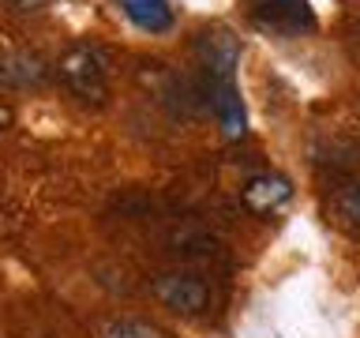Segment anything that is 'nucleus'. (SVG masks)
I'll use <instances>...</instances> for the list:
<instances>
[{
  "mask_svg": "<svg viewBox=\"0 0 360 338\" xmlns=\"http://www.w3.org/2000/svg\"><path fill=\"white\" fill-rule=\"evenodd\" d=\"M11 124H15V113H11V106H4V101H0V132L11 128Z\"/></svg>",
  "mask_w": 360,
  "mask_h": 338,
  "instance_id": "obj_12",
  "label": "nucleus"
},
{
  "mask_svg": "<svg viewBox=\"0 0 360 338\" xmlns=\"http://www.w3.org/2000/svg\"><path fill=\"white\" fill-rule=\"evenodd\" d=\"M101 338H165V331L146 320H135V315H120L101 327Z\"/></svg>",
  "mask_w": 360,
  "mask_h": 338,
  "instance_id": "obj_9",
  "label": "nucleus"
},
{
  "mask_svg": "<svg viewBox=\"0 0 360 338\" xmlns=\"http://www.w3.org/2000/svg\"><path fill=\"white\" fill-rule=\"evenodd\" d=\"M53 68H56V75H60V83L72 90L75 98L94 101V106H101V101L109 98V61L98 45L79 42L72 49H64L60 61Z\"/></svg>",
  "mask_w": 360,
  "mask_h": 338,
  "instance_id": "obj_1",
  "label": "nucleus"
},
{
  "mask_svg": "<svg viewBox=\"0 0 360 338\" xmlns=\"http://www.w3.org/2000/svg\"><path fill=\"white\" fill-rule=\"evenodd\" d=\"M214 117L221 120V128L229 139H240V135L248 132V117H244V101L240 94H236V87L233 83H218L214 87Z\"/></svg>",
  "mask_w": 360,
  "mask_h": 338,
  "instance_id": "obj_8",
  "label": "nucleus"
},
{
  "mask_svg": "<svg viewBox=\"0 0 360 338\" xmlns=\"http://www.w3.org/2000/svg\"><path fill=\"white\" fill-rule=\"evenodd\" d=\"M338 214H342V222H345V225L360 230V177L342 192V199H338Z\"/></svg>",
  "mask_w": 360,
  "mask_h": 338,
  "instance_id": "obj_10",
  "label": "nucleus"
},
{
  "mask_svg": "<svg viewBox=\"0 0 360 338\" xmlns=\"http://www.w3.org/2000/svg\"><path fill=\"white\" fill-rule=\"evenodd\" d=\"M252 19L274 34L315 30V15L308 0H252Z\"/></svg>",
  "mask_w": 360,
  "mask_h": 338,
  "instance_id": "obj_4",
  "label": "nucleus"
},
{
  "mask_svg": "<svg viewBox=\"0 0 360 338\" xmlns=\"http://www.w3.org/2000/svg\"><path fill=\"white\" fill-rule=\"evenodd\" d=\"M289 199H292V180L285 173L263 169V173H252L240 184V203L252 214H259V218H274Z\"/></svg>",
  "mask_w": 360,
  "mask_h": 338,
  "instance_id": "obj_3",
  "label": "nucleus"
},
{
  "mask_svg": "<svg viewBox=\"0 0 360 338\" xmlns=\"http://www.w3.org/2000/svg\"><path fill=\"white\" fill-rule=\"evenodd\" d=\"M120 8L146 34H165L173 27V4L169 0H120Z\"/></svg>",
  "mask_w": 360,
  "mask_h": 338,
  "instance_id": "obj_7",
  "label": "nucleus"
},
{
  "mask_svg": "<svg viewBox=\"0 0 360 338\" xmlns=\"http://www.w3.org/2000/svg\"><path fill=\"white\" fill-rule=\"evenodd\" d=\"M150 293L158 297V304L176 315H207L214 308V289L210 282L195 275V270H162L154 282H150Z\"/></svg>",
  "mask_w": 360,
  "mask_h": 338,
  "instance_id": "obj_2",
  "label": "nucleus"
},
{
  "mask_svg": "<svg viewBox=\"0 0 360 338\" xmlns=\"http://www.w3.org/2000/svg\"><path fill=\"white\" fill-rule=\"evenodd\" d=\"M49 83V64L30 49H4L0 53V87L8 90H38Z\"/></svg>",
  "mask_w": 360,
  "mask_h": 338,
  "instance_id": "obj_5",
  "label": "nucleus"
},
{
  "mask_svg": "<svg viewBox=\"0 0 360 338\" xmlns=\"http://www.w3.org/2000/svg\"><path fill=\"white\" fill-rule=\"evenodd\" d=\"M195 49H199V56H202V64H207L214 83H233V68H236V61H240V45H236L233 34L207 30V34H199Z\"/></svg>",
  "mask_w": 360,
  "mask_h": 338,
  "instance_id": "obj_6",
  "label": "nucleus"
},
{
  "mask_svg": "<svg viewBox=\"0 0 360 338\" xmlns=\"http://www.w3.org/2000/svg\"><path fill=\"white\" fill-rule=\"evenodd\" d=\"M4 4L11 11H41V8H49L53 0H4Z\"/></svg>",
  "mask_w": 360,
  "mask_h": 338,
  "instance_id": "obj_11",
  "label": "nucleus"
}]
</instances>
